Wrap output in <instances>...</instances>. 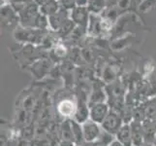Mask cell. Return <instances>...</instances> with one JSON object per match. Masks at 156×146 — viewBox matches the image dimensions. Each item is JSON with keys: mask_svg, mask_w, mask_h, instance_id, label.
<instances>
[{"mask_svg": "<svg viewBox=\"0 0 156 146\" xmlns=\"http://www.w3.org/2000/svg\"><path fill=\"white\" fill-rule=\"evenodd\" d=\"M138 131L139 129H135V131L132 133V141H133V144H135L136 146H140L143 142L142 133Z\"/></svg>", "mask_w": 156, "mask_h": 146, "instance_id": "52a82bcc", "label": "cell"}, {"mask_svg": "<svg viewBox=\"0 0 156 146\" xmlns=\"http://www.w3.org/2000/svg\"><path fill=\"white\" fill-rule=\"evenodd\" d=\"M71 144H70V142H65V143H63V144H61L60 146H70Z\"/></svg>", "mask_w": 156, "mask_h": 146, "instance_id": "9c48e42d", "label": "cell"}, {"mask_svg": "<svg viewBox=\"0 0 156 146\" xmlns=\"http://www.w3.org/2000/svg\"><path fill=\"white\" fill-rule=\"evenodd\" d=\"M108 115V107L105 103H96L91 108V118L96 123H102Z\"/></svg>", "mask_w": 156, "mask_h": 146, "instance_id": "3957f363", "label": "cell"}, {"mask_svg": "<svg viewBox=\"0 0 156 146\" xmlns=\"http://www.w3.org/2000/svg\"><path fill=\"white\" fill-rule=\"evenodd\" d=\"M110 146H123L119 141H112L111 144H110Z\"/></svg>", "mask_w": 156, "mask_h": 146, "instance_id": "ba28073f", "label": "cell"}, {"mask_svg": "<svg viewBox=\"0 0 156 146\" xmlns=\"http://www.w3.org/2000/svg\"><path fill=\"white\" fill-rule=\"evenodd\" d=\"M117 139L123 146H131L132 141V133L129 126H123L117 132Z\"/></svg>", "mask_w": 156, "mask_h": 146, "instance_id": "277c9868", "label": "cell"}, {"mask_svg": "<svg viewBox=\"0 0 156 146\" xmlns=\"http://www.w3.org/2000/svg\"><path fill=\"white\" fill-rule=\"evenodd\" d=\"M97 124L98 123H96L94 121L84 122L83 133V137L87 141L91 142V141H94L96 139H99L102 132Z\"/></svg>", "mask_w": 156, "mask_h": 146, "instance_id": "6da1fadb", "label": "cell"}, {"mask_svg": "<svg viewBox=\"0 0 156 146\" xmlns=\"http://www.w3.org/2000/svg\"><path fill=\"white\" fill-rule=\"evenodd\" d=\"M58 111L64 117L72 116L76 112V107H75L74 102L71 100H63L58 104Z\"/></svg>", "mask_w": 156, "mask_h": 146, "instance_id": "5b68a950", "label": "cell"}, {"mask_svg": "<svg viewBox=\"0 0 156 146\" xmlns=\"http://www.w3.org/2000/svg\"><path fill=\"white\" fill-rule=\"evenodd\" d=\"M102 126L108 133H115L119 131L120 127V119L115 113H109L105 118V120L102 122Z\"/></svg>", "mask_w": 156, "mask_h": 146, "instance_id": "7a4b0ae2", "label": "cell"}, {"mask_svg": "<svg viewBox=\"0 0 156 146\" xmlns=\"http://www.w3.org/2000/svg\"><path fill=\"white\" fill-rule=\"evenodd\" d=\"M71 128L73 132V136L76 137L77 140H80L83 137V133L80 129V127L77 124V122H71Z\"/></svg>", "mask_w": 156, "mask_h": 146, "instance_id": "8992f818", "label": "cell"}]
</instances>
